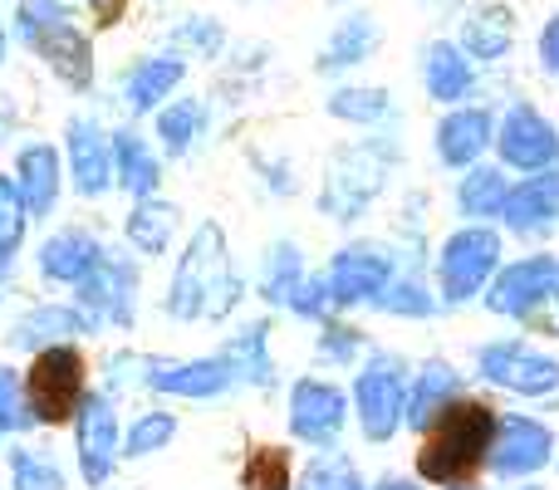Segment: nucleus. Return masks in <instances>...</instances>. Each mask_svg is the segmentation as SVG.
<instances>
[{"mask_svg": "<svg viewBox=\"0 0 559 490\" xmlns=\"http://www.w3.org/2000/svg\"><path fill=\"white\" fill-rule=\"evenodd\" d=\"M397 167H403V143L388 128H373V133L334 147L324 157V177H319V192H314L319 222L338 226V231L364 226L373 216V206L388 196Z\"/></svg>", "mask_w": 559, "mask_h": 490, "instance_id": "1", "label": "nucleus"}, {"mask_svg": "<svg viewBox=\"0 0 559 490\" xmlns=\"http://www.w3.org/2000/svg\"><path fill=\"white\" fill-rule=\"evenodd\" d=\"M496 407L486 397H456L423 437H417V456H413V476L427 490H466L481 481L486 456H491V437H496Z\"/></svg>", "mask_w": 559, "mask_h": 490, "instance_id": "2", "label": "nucleus"}, {"mask_svg": "<svg viewBox=\"0 0 559 490\" xmlns=\"http://www.w3.org/2000/svg\"><path fill=\"white\" fill-rule=\"evenodd\" d=\"M501 265H506V236L496 226H472V222L447 226L432 246V260H427L442 314L476 304Z\"/></svg>", "mask_w": 559, "mask_h": 490, "instance_id": "3", "label": "nucleus"}, {"mask_svg": "<svg viewBox=\"0 0 559 490\" xmlns=\"http://www.w3.org/2000/svg\"><path fill=\"white\" fill-rule=\"evenodd\" d=\"M10 35L29 49L35 59H45V69L74 94L94 88V39L84 35V25L74 20V10L64 0H20Z\"/></svg>", "mask_w": 559, "mask_h": 490, "instance_id": "4", "label": "nucleus"}, {"mask_svg": "<svg viewBox=\"0 0 559 490\" xmlns=\"http://www.w3.org/2000/svg\"><path fill=\"white\" fill-rule=\"evenodd\" d=\"M407 378H413V358L388 344H373L364 354V363L354 368L348 413H354V427L368 446H393L397 437H403Z\"/></svg>", "mask_w": 559, "mask_h": 490, "instance_id": "5", "label": "nucleus"}, {"mask_svg": "<svg viewBox=\"0 0 559 490\" xmlns=\"http://www.w3.org/2000/svg\"><path fill=\"white\" fill-rule=\"evenodd\" d=\"M236 265L231 255V236L216 216L197 222L182 241V255H177L173 275L163 285V314L173 324H206V304H212V289L226 270Z\"/></svg>", "mask_w": 559, "mask_h": 490, "instance_id": "6", "label": "nucleus"}, {"mask_svg": "<svg viewBox=\"0 0 559 490\" xmlns=\"http://www.w3.org/2000/svg\"><path fill=\"white\" fill-rule=\"evenodd\" d=\"M393 270L397 246L388 236H348L344 246L329 250L314 275L329 299V314H358V309H373V299L383 295Z\"/></svg>", "mask_w": 559, "mask_h": 490, "instance_id": "7", "label": "nucleus"}, {"mask_svg": "<svg viewBox=\"0 0 559 490\" xmlns=\"http://www.w3.org/2000/svg\"><path fill=\"white\" fill-rule=\"evenodd\" d=\"M74 309L84 314L88 334H133L143 314V260L123 246H108L94 275L74 289Z\"/></svg>", "mask_w": 559, "mask_h": 490, "instance_id": "8", "label": "nucleus"}, {"mask_svg": "<svg viewBox=\"0 0 559 490\" xmlns=\"http://www.w3.org/2000/svg\"><path fill=\"white\" fill-rule=\"evenodd\" d=\"M20 378H25V403L35 427H69L88 393V358L79 344H59L29 358Z\"/></svg>", "mask_w": 559, "mask_h": 490, "instance_id": "9", "label": "nucleus"}, {"mask_svg": "<svg viewBox=\"0 0 559 490\" xmlns=\"http://www.w3.org/2000/svg\"><path fill=\"white\" fill-rule=\"evenodd\" d=\"M348 422V387L329 373H295L285 383V432L289 442L309 446V452H329L344 442Z\"/></svg>", "mask_w": 559, "mask_h": 490, "instance_id": "10", "label": "nucleus"}, {"mask_svg": "<svg viewBox=\"0 0 559 490\" xmlns=\"http://www.w3.org/2000/svg\"><path fill=\"white\" fill-rule=\"evenodd\" d=\"M74 471L84 490H108L123 466V413H118V397L104 387H88L84 403H79L74 422Z\"/></svg>", "mask_w": 559, "mask_h": 490, "instance_id": "11", "label": "nucleus"}, {"mask_svg": "<svg viewBox=\"0 0 559 490\" xmlns=\"http://www.w3.org/2000/svg\"><path fill=\"white\" fill-rule=\"evenodd\" d=\"M138 393L147 397H177V403H222V397L241 393L231 363L222 354H143V373H138Z\"/></svg>", "mask_w": 559, "mask_h": 490, "instance_id": "12", "label": "nucleus"}, {"mask_svg": "<svg viewBox=\"0 0 559 490\" xmlns=\"http://www.w3.org/2000/svg\"><path fill=\"white\" fill-rule=\"evenodd\" d=\"M472 373L481 378L486 387H496V393L550 397L559 387V358L535 348L531 338H491V344H476Z\"/></svg>", "mask_w": 559, "mask_h": 490, "instance_id": "13", "label": "nucleus"}, {"mask_svg": "<svg viewBox=\"0 0 559 490\" xmlns=\"http://www.w3.org/2000/svg\"><path fill=\"white\" fill-rule=\"evenodd\" d=\"M559 299V255L550 250H535V255H521V260H506L496 270V279L486 285L481 304L501 319H521L531 324L545 304Z\"/></svg>", "mask_w": 559, "mask_h": 490, "instance_id": "14", "label": "nucleus"}, {"mask_svg": "<svg viewBox=\"0 0 559 490\" xmlns=\"http://www.w3.org/2000/svg\"><path fill=\"white\" fill-rule=\"evenodd\" d=\"M64 177L69 192L84 202H104L114 192V128H104L94 113L64 118Z\"/></svg>", "mask_w": 559, "mask_h": 490, "instance_id": "15", "label": "nucleus"}, {"mask_svg": "<svg viewBox=\"0 0 559 490\" xmlns=\"http://www.w3.org/2000/svg\"><path fill=\"white\" fill-rule=\"evenodd\" d=\"M555 456V432L531 413H501L496 417V437H491V456L486 471L496 481H531L550 466Z\"/></svg>", "mask_w": 559, "mask_h": 490, "instance_id": "16", "label": "nucleus"}, {"mask_svg": "<svg viewBox=\"0 0 559 490\" xmlns=\"http://www.w3.org/2000/svg\"><path fill=\"white\" fill-rule=\"evenodd\" d=\"M108 241L94 231V226H79V222H64L55 226V231L39 236L35 246V275L45 289H79L88 275H94V265L104 260Z\"/></svg>", "mask_w": 559, "mask_h": 490, "instance_id": "17", "label": "nucleus"}, {"mask_svg": "<svg viewBox=\"0 0 559 490\" xmlns=\"http://www.w3.org/2000/svg\"><path fill=\"white\" fill-rule=\"evenodd\" d=\"M10 182H15L20 202H25L29 222L45 226L59 216V202H64L69 192V177H64V157H59V147L49 143V138H29V143L15 147V157H10Z\"/></svg>", "mask_w": 559, "mask_h": 490, "instance_id": "18", "label": "nucleus"}, {"mask_svg": "<svg viewBox=\"0 0 559 490\" xmlns=\"http://www.w3.org/2000/svg\"><path fill=\"white\" fill-rule=\"evenodd\" d=\"M88 324L84 314L74 309V299H35V304H25L15 319H10L5 328V348L10 354H45V348H59V344H84Z\"/></svg>", "mask_w": 559, "mask_h": 490, "instance_id": "19", "label": "nucleus"}, {"mask_svg": "<svg viewBox=\"0 0 559 490\" xmlns=\"http://www.w3.org/2000/svg\"><path fill=\"white\" fill-rule=\"evenodd\" d=\"M216 354L231 363L236 383L251 393H275L280 387V363H275V314H255L231 324V334L216 344Z\"/></svg>", "mask_w": 559, "mask_h": 490, "instance_id": "20", "label": "nucleus"}, {"mask_svg": "<svg viewBox=\"0 0 559 490\" xmlns=\"http://www.w3.org/2000/svg\"><path fill=\"white\" fill-rule=\"evenodd\" d=\"M496 143V113L481 104H456L437 118L432 128V157L447 172H466L476 167Z\"/></svg>", "mask_w": 559, "mask_h": 490, "instance_id": "21", "label": "nucleus"}, {"mask_svg": "<svg viewBox=\"0 0 559 490\" xmlns=\"http://www.w3.org/2000/svg\"><path fill=\"white\" fill-rule=\"evenodd\" d=\"M496 153H501L506 172L535 177V172H550L559 163V138L531 104H515L511 113L496 123Z\"/></svg>", "mask_w": 559, "mask_h": 490, "instance_id": "22", "label": "nucleus"}, {"mask_svg": "<svg viewBox=\"0 0 559 490\" xmlns=\"http://www.w3.org/2000/svg\"><path fill=\"white\" fill-rule=\"evenodd\" d=\"M466 397V373L452 363V358L432 354L423 363H413V378H407V407H403V432L423 437L447 407Z\"/></svg>", "mask_w": 559, "mask_h": 490, "instance_id": "23", "label": "nucleus"}, {"mask_svg": "<svg viewBox=\"0 0 559 490\" xmlns=\"http://www.w3.org/2000/svg\"><path fill=\"white\" fill-rule=\"evenodd\" d=\"M182 84H187V59L177 55V49H167V55H143L118 74V104L133 118H147V113H157L167 98H177Z\"/></svg>", "mask_w": 559, "mask_h": 490, "instance_id": "24", "label": "nucleus"}, {"mask_svg": "<svg viewBox=\"0 0 559 490\" xmlns=\"http://www.w3.org/2000/svg\"><path fill=\"white\" fill-rule=\"evenodd\" d=\"M309 255L305 241L295 236H271L255 255V279H251V295L265 304V314H285V304L295 299V289L309 279Z\"/></svg>", "mask_w": 559, "mask_h": 490, "instance_id": "25", "label": "nucleus"}, {"mask_svg": "<svg viewBox=\"0 0 559 490\" xmlns=\"http://www.w3.org/2000/svg\"><path fill=\"white\" fill-rule=\"evenodd\" d=\"M163 153L153 138H143L138 128H114V192H123L128 202L143 196H163Z\"/></svg>", "mask_w": 559, "mask_h": 490, "instance_id": "26", "label": "nucleus"}, {"mask_svg": "<svg viewBox=\"0 0 559 490\" xmlns=\"http://www.w3.org/2000/svg\"><path fill=\"white\" fill-rule=\"evenodd\" d=\"M501 226L511 236H521V241L559 226V172H535L525 182H511L501 206Z\"/></svg>", "mask_w": 559, "mask_h": 490, "instance_id": "27", "label": "nucleus"}, {"mask_svg": "<svg viewBox=\"0 0 559 490\" xmlns=\"http://www.w3.org/2000/svg\"><path fill=\"white\" fill-rule=\"evenodd\" d=\"M417 74H423L427 98L442 108L466 104L476 88V64L466 59V49L456 45V39H427L423 59H417Z\"/></svg>", "mask_w": 559, "mask_h": 490, "instance_id": "28", "label": "nucleus"}, {"mask_svg": "<svg viewBox=\"0 0 559 490\" xmlns=\"http://www.w3.org/2000/svg\"><path fill=\"white\" fill-rule=\"evenodd\" d=\"M206 128H212V104L197 98V94H177L153 113V143H157L163 157L187 163V157L202 147Z\"/></svg>", "mask_w": 559, "mask_h": 490, "instance_id": "29", "label": "nucleus"}, {"mask_svg": "<svg viewBox=\"0 0 559 490\" xmlns=\"http://www.w3.org/2000/svg\"><path fill=\"white\" fill-rule=\"evenodd\" d=\"M177 231H182V206L167 196H143L123 212V250H133L138 260H163Z\"/></svg>", "mask_w": 559, "mask_h": 490, "instance_id": "30", "label": "nucleus"}, {"mask_svg": "<svg viewBox=\"0 0 559 490\" xmlns=\"http://www.w3.org/2000/svg\"><path fill=\"white\" fill-rule=\"evenodd\" d=\"M378 45H383V25H378L368 10H358V15H344L334 29L324 35V45H319L314 55V74H348V69L368 64V59L378 55Z\"/></svg>", "mask_w": 559, "mask_h": 490, "instance_id": "31", "label": "nucleus"}, {"mask_svg": "<svg viewBox=\"0 0 559 490\" xmlns=\"http://www.w3.org/2000/svg\"><path fill=\"white\" fill-rule=\"evenodd\" d=\"M506 192H511V172H506V167L476 163V167H466V172H456V182H452V212H456V222L496 226V222H501Z\"/></svg>", "mask_w": 559, "mask_h": 490, "instance_id": "32", "label": "nucleus"}, {"mask_svg": "<svg viewBox=\"0 0 559 490\" xmlns=\"http://www.w3.org/2000/svg\"><path fill=\"white\" fill-rule=\"evenodd\" d=\"M177 437H182V417H177L167 403L138 407V413L123 422V462H133V466L153 462V456H163Z\"/></svg>", "mask_w": 559, "mask_h": 490, "instance_id": "33", "label": "nucleus"}, {"mask_svg": "<svg viewBox=\"0 0 559 490\" xmlns=\"http://www.w3.org/2000/svg\"><path fill=\"white\" fill-rule=\"evenodd\" d=\"M324 113L334 123L358 128V133H373V128H383L393 118V94L383 84H338V88H329Z\"/></svg>", "mask_w": 559, "mask_h": 490, "instance_id": "34", "label": "nucleus"}, {"mask_svg": "<svg viewBox=\"0 0 559 490\" xmlns=\"http://www.w3.org/2000/svg\"><path fill=\"white\" fill-rule=\"evenodd\" d=\"M368 348H373V338H368L348 314H329L324 324H314V363H319V373H354V368L364 363Z\"/></svg>", "mask_w": 559, "mask_h": 490, "instance_id": "35", "label": "nucleus"}, {"mask_svg": "<svg viewBox=\"0 0 559 490\" xmlns=\"http://www.w3.org/2000/svg\"><path fill=\"white\" fill-rule=\"evenodd\" d=\"M5 456V490H69V471L49 446H29V442H5L0 446Z\"/></svg>", "mask_w": 559, "mask_h": 490, "instance_id": "36", "label": "nucleus"}, {"mask_svg": "<svg viewBox=\"0 0 559 490\" xmlns=\"http://www.w3.org/2000/svg\"><path fill=\"white\" fill-rule=\"evenodd\" d=\"M511 39H515L511 10H506V5H481L462 25V39H456V45L466 49V59H472V64H476V59H481V64H496V59H506Z\"/></svg>", "mask_w": 559, "mask_h": 490, "instance_id": "37", "label": "nucleus"}, {"mask_svg": "<svg viewBox=\"0 0 559 490\" xmlns=\"http://www.w3.org/2000/svg\"><path fill=\"white\" fill-rule=\"evenodd\" d=\"M289 490H368V476L354 462V452L329 446V452H309V462L295 471Z\"/></svg>", "mask_w": 559, "mask_h": 490, "instance_id": "38", "label": "nucleus"}, {"mask_svg": "<svg viewBox=\"0 0 559 490\" xmlns=\"http://www.w3.org/2000/svg\"><path fill=\"white\" fill-rule=\"evenodd\" d=\"M29 432H39L35 417L25 403V378L15 363H0V446L5 442H25Z\"/></svg>", "mask_w": 559, "mask_h": 490, "instance_id": "39", "label": "nucleus"}, {"mask_svg": "<svg viewBox=\"0 0 559 490\" xmlns=\"http://www.w3.org/2000/svg\"><path fill=\"white\" fill-rule=\"evenodd\" d=\"M29 226L35 222H29L15 182H10V172H0V260H5V265H20V255H25V246H29Z\"/></svg>", "mask_w": 559, "mask_h": 490, "instance_id": "40", "label": "nucleus"}, {"mask_svg": "<svg viewBox=\"0 0 559 490\" xmlns=\"http://www.w3.org/2000/svg\"><path fill=\"white\" fill-rule=\"evenodd\" d=\"M295 486V456L285 446H251L241 466V490H289Z\"/></svg>", "mask_w": 559, "mask_h": 490, "instance_id": "41", "label": "nucleus"}, {"mask_svg": "<svg viewBox=\"0 0 559 490\" xmlns=\"http://www.w3.org/2000/svg\"><path fill=\"white\" fill-rule=\"evenodd\" d=\"M246 299H251V279H246L241 265H231L222 279H216V289H212V304H206V324H216V328L236 324V314L246 309Z\"/></svg>", "mask_w": 559, "mask_h": 490, "instance_id": "42", "label": "nucleus"}, {"mask_svg": "<svg viewBox=\"0 0 559 490\" xmlns=\"http://www.w3.org/2000/svg\"><path fill=\"white\" fill-rule=\"evenodd\" d=\"M222 45H226L222 25H216V20H206V15H187L182 25L173 29V49H177L182 59H192V55L216 59V55H222Z\"/></svg>", "mask_w": 559, "mask_h": 490, "instance_id": "43", "label": "nucleus"}, {"mask_svg": "<svg viewBox=\"0 0 559 490\" xmlns=\"http://www.w3.org/2000/svg\"><path fill=\"white\" fill-rule=\"evenodd\" d=\"M255 177H261V187L275 196V202L299 196V172H295V163H285V157H255Z\"/></svg>", "mask_w": 559, "mask_h": 490, "instance_id": "44", "label": "nucleus"}, {"mask_svg": "<svg viewBox=\"0 0 559 490\" xmlns=\"http://www.w3.org/2000/svg\"><path fill=\"white\" fill-rule=\"evenodd\" d=\"M285 314L299 319V324H324V319H329V299H324V289H319L314 270H309V279L295 289V299L285 304Z\"/></svg>", "mask_w": 559, "mask_h": 490, "instance_id": "45", "label": "nucleus"}, {"mask_svg": "<svg viewBox=\"0 0 559 490\" xmlns=\"http://www.w3.org/2000/svg\"><path fill=\"white\" fill-rule=\"evenodd\" d=\"M84 5H88V10H94L98 29H108V25H118V20H123L128 0H84Z\"/></svg>", "mask_w": 559, "mask_h": 490, "instance_id": "46", "label": "nucleus"}, {"mask_svg": "<svg viewBox=\"0 0 559 490\" xmlns=\"http://www.w3.org/2000/svg\"><path fill=\"white\" fill-rule=\"evenodd\" d=\"M540 59H545V69L559 74V15L545 25V35H540Z\"/></svg>", "mask_w": 559, "mask_h": 490, "instance_id": "47", "label": "nucleus"}, {"mask_svg": "<svg viewBox=\"0 0 559 490\" xmlns=\"http://www.w3.org/2000/svg\"><path fill=\"white\" fill-rule=\"evenodd\" d=\"M368 490H427L417 476H403V471H388V476H378V481H368Z\"/></svg>", "mask_w": 559, "mask_h": 490, "instance_id": "48", "label": "nucleus"}, {"mask_svg": "<svg viewBox=\"0 0 559 490\" xmlns=\"http://www.w3.org/2000/svg\"><path fill=\"white\" fill-rule=\"evenodd\" d=\"M10 295H15V265H5V260H0V304H5Z\"/></svg>", "mask_w": 559, "mask_h": 490, "instance_id": "49", "label": "nucleus"}, {"mask_svg": "<svg viewBox=\"0 0 559 490\" xmlns=\"http://www.w3.org/2000/svg\"><path fill=\"white\" fill-rule=\"evenodd\" d=\"M10 59V29H0V64Z\"/></svg>", "mask_w": 559, "mask_h": 490, "instance_id": "50", "label": "nucleus"}, {"mask_svg": "<svg viewBox=\"0 0 559 490\" xmlns=\"http://www.w3.org/2000/svg\"><path fill=\"white\" fill-rule=\"evenodd\" d=\"M432 5H442V10H447V5H462V0H432Z\"/></svg>", "mask_w": 559, "mask_h": 490, "instance_id": "51", "label": "nucleus"}, {"mask_svg": "<svg viewBox=\"0 0 559 490\" xmlns=\"http://www.w3.org/2000/svg\"><path fill=\"white\" fill-rule=\"evenodd\" d=\"M521 490H540V486H521Z\"/></svg>", "mask_w": 559, "mask_h": 490, "instance_id": "52", "label": "nucleus"}, {"mask_svg": "<svg viewBox=\"0 0 559 490\" xmlns=\"http://www.w3.org/2000/svg\"><path fill=\"white\" fill-rule=\"evenodd\" d=\"M466 490H476V486H466Z\"/></svg>", "mask_w": 559, "mask_h": 490, "instance_id": "53", "label": "nucleus"}]
</instances>
